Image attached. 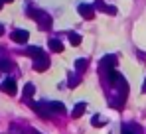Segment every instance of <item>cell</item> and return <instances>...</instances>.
Wrapping results in <instances>:
<instances>
[{"label": "cell", "instance_id": "15", "mask_svg": "<svg viewBox=\"0 0 146 134\" xmlns=\"http://www.w3.org/2000/svg\"><path fill=\"white\" fill-rule=\"evenodd\" d=\"M34 93H36V87H34V83H26L24 85V99H32L34 97Z\"/></svg>", "mask_w": 146, "mask_h": 134}, {"label": "cell", "instance_id": "14", "mask_svg": "<svg viewBox=\"0 0 146 134\" xmlns=\"http://www.w3.org/2000/svg\"><path fill=\"white\" fill-rule=\"evenodd\" d=\"M87 65H89V63H87V59H85V57L75 59V71H77V73H83V71L87 69Z\"/></svg>", "mask_w": 146, "mask_h": 134}, {"label": "cell", "instance_id": "4", "mask_svg": "<svg viewBox=\"0 0 146 134\" xmlns=\"http://www.w3.org/2000/svg\"><path fill=\"white\" fill-rule=\"evenodd\" d=\"M77 12L81 14V18L93 20V16H95V6H91V4H79V6H77Z\"/></svg>", "mask_w": 146, "mask_h": 134}, {"label": "cell", "instance_id": "23", "mask_svg": "<svg viewBox=\"0 0 146 134\" xmlns=\"http://www.w3.org/2000/svg\"><path fill=\"white\" fill-rule=\"evenodd\" d=\"M34 134H42V132H38V130H34Z\"/></svg>", "mask_w": 146, "mask_h": 134}, {"label": "cell", "instance_id": "24", "mask_svg": "<svg viewBox=\"0 0 146 134\" xmlns=\"http://www.w3.org/2000/svg\"><path fill=\"white\" fill-rule=\"evenodd\" d=\"M2 4H4V2H2V0H0V8H2Z\"/></svg>", "mask_w": 146, "mask_h": 134}, {"label": "cell", "instance_id": "17", "mask_svg": "<svg viewBox=\"0 0 146 134\" xmlns=\"http://www.w3.org/2000/svg\"><path fill=\"white\" fill-rule=\"evenodd\" d=\"M91 124H93L95 128H101V126H105V118H103L101 114H95V116L91 118Z\"/></svg>", "mask_w": 146, "mask_h": 134}, {"label": "cell", "instance_id": "22", "mask_svg": "<svg viewBox=\"0 0 146 134\" xmlns=\"http://www.w3.org/2000/svg\"><path fill=\"white\" fill-rule=\"evenodd\" d=\"M2 2H4V4H6V2H12V0H2Z\"/></svg>", "mask_w": 146, "mask_h": 134}, {"label": "cell", "instance_id": "8", "mask_svg": "<svg viewBox=\"0 0 146 134\" xmlns=\"http://www.w3.org/2000/svg\"><path fill=\"white\" fill-rule=\"evenodd\" d=\"M121 134H142V128L138 124H132V122H124L121 128Z\"/></svg>", "mask_w": 146, "mask_h": 134}, {"label": "cell", "instance_id": "19", "mask_svg": "<svg viewBox=\"0 0 146 134\" xmlns=\"http://www.w3.org/2000/svg\"><path fill=\"white\" fill-rule=\"evenodd\" d=\"M12 69V63L8 59H0V71H10Z\"/></svg>", "mask_w": 146, "mask_h": 134}, {"label": "cell", "instance_id": "2", "mask_svg": "<svg viewBox=\"0 0 146 134\" xmlns=\"http://www.w3.org/2000/svg\"><path fill=\"white\" fill-rule=\"evenodd\" d=\"M34 69L36 71H46V69H49V55L48 53H42V55H38V57H34Z\"/></svg>", "mask_w": 146, "mask_h": 134}, {"label": "cell", "instance_id": "13", "mask_svg": "<svg viewBox=\"0 0 146 134\" xmlns=\"http://www.w3.org/2000/svg\"><path fill=\"white\" fill-rule=\"evenodd\" d=\"M79 83H81V77H79L77 73H69V75H67V85H69L71 89H75Z\"/></svg>", "mask_w": 146, "mask_h": 134}, {"label": "cell", "instance_id": "6", "mask_svg": "<svg viewBox=\"0 0 146 134\" xmlns=\"http://www.w3.org/2000/svg\"><path fill=\"white\" fill-rule=\"evenodd\" d=\"M48 105V109L53 114H65V105L63 103H57V101H44Z\"/></svg>", "mask_w": 146, "mask_h": 134}, {"label": "cell", "instance_id": "10", "mask_svg": "<svg viewBox=\"0 0 146 134\" xmlns=\"http://www.w3.org/2000/svg\"><path fill=\"white\" fill-rule=\"evenodd\" d=\"M48 47H49V51H53V53H61L63 51V44L59 40H49Z\"/></svg>", "mask_w": 146, "mask_h": 134}, {"label": "cell", "instance_id": "1", "mask_svg": "<svg viewBox=\"0 0 146 134\" xmlns=\"http://www.w3.org/2000/svg\"><path fill=\"white\" fill-rule=\"evenodd\" d=\"M28 16L38 22L40 30H51V16H49L48 12H44V10H30Z\"/></svg>", "mask_w": 146, "mask_h": 134}, {"label": "cell", "instance_id": "16", "mask_svg": "<svg viewBox=\"0 0 146 134\" xmlns=\"http://www.w3.org/2000/svg\"><path fill=\"white\" fill-rule=\"evenodd\" d=\"M67 38H69V44L71 45H81V36L75 34V32H67Z\"/></svg>", "mask_w": 146, "mask_h": 134}, {"label": "cell", "instance_id": "11", "mask_svg": "<svg viewBox=\"0 0 146 134\" xmlns=\"http://www.w3.org/2000/svg\"><path fill=\"white\" fill-rule=\"evenodd\" d=\"M85 109H87V103H77L75 107H73V112H71V116L73 118H79L83 112H85Z\"/></svg>", "mask_w": 146, "mask_h": 134}, {"label": "cell", "instance_id": "9", "mask_svg": "<svg viewBox=\"0 0 146 134\" xmlns=\"http://www.w3.org/2000/svg\"><path fill=\"white\" fill-rule=\"evenodd\" d=\"M2 91L8 93V95H16V81H14L12 77H6V79L2 81Z\"/></svg>", "mask_w": 146, "mask_h": 134}, {"label": "cell", "instance_id": "7", "mask_svg": "<svg viewBox=\"0 0 146 134\" xmlns=\"http://www.w3.org/2000/svg\"><path fill=\"white\" fill-rule=\"evenodd\" d=\"M101 67L105 69V71H109V69H115L117 67V55H105L103 59H101Z\"/></svg>", "mask_w": 146, "mask_h": 134}, {"label": "cell", "instance_id": "12", "mask_svg": "<svg viewBox=\"0 0 146 134\" xmlns=\"http://www.w3.org/2000/svg\"><path fill=\"white\" fill-rule=\"evenodd\" d=\"M26 53L34 59V57H38V55H42L44 51H42V47H38V45H28V47H26Z\"/></svg>", "mask_w": 146, "mask_h": 134}, {"label": "cell", "instance_id": "20", "mask_svg": "<svg viewBox=\"0 0 146 134\" xmlns=\"http://www.w3.org/2000/svg\"><path fill=\"white\" fill-rule=\"evenodd\" d=\"M0 36H4V26L0 24Z\"/></svg>", "mask_w": 146, "mask_h": 134}, {"label": "cell", "instance_id": "21", "mask_svg": "<svg viewBox=\"0 0 146 134\" xmlns=\"http://www.w3.org/2000/svg\"><path fill=\"white\" fill-rule=\"evenodd\" d=\"M142 93H146V79H144V83H142Z\"/></svg>", "mask_w": 146, "mask_h": 134}, {"label": "cell", "instance_id": "3", "mask_svg": "<svg viewBox=\"0 0 146 134\" xmlns=\"http://www.w3.org/2000/svg\"><path fill=\"white\" fill-rule=\"evenodd\" d=\"M30 107L34 109L36 114H40L42 118H51V116H53V112L48 109V105H46V103H30Z\"/></svg>", "mask_w": 146, "mask_h": 134}, {"label": "cell", "instance_id": "5", "mask_svg": "<svg viewBox=\"0 0 146 134\" xmlns=\"http://www.w3.org/2000/svg\"><path fill=\"white\" fill-rule=\"evenodd\" d=\"M12 42H16V44H26L28 40H30V34H28V30H22V28H18V30H14L12 32Z\"/></svg>", "mask_w": 146, "mask_h": 134}, {"label": "cell", "instance_id": "18", "mask_svg": "<svg viewBox=\"0 0 146 134\" xmlns=\"http://www.w3.org/2000/svg\"><path fill=\"white\" fill-rule=\"evenodd\" d=\"M93 6H95L97 10H101V12H105V14H109V8H111V6H107L103 0H95V4H93Z\"/></svg>", "mask_w": 146, "mask_h": 134}]
</instances>
